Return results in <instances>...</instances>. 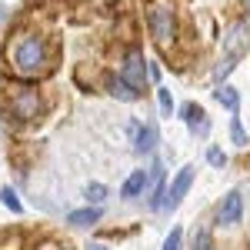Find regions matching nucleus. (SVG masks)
Instances as JSON below:
<instances>
[{"label":"nucleus","mask_w":250,"mask_h":250,"mask_svg":"<svg viewBox=\"0 0 250 250\" xmlns=\"http://www.w3.org/2000/svg\"><path fill=\"white\" fill-rule=\"evenodd\" d=\"M210 97H213V104L224 107L227 114H240V107H244V94H240V87H233L230 80L227 83H217L210 90Z\"/></svg>","instance_id":"obj_12"},{"label":"nucleus","mask_w":250,"mask_h":250,"mask_svg":"<svg viewBox=\"0 0 250 250\" xmlns=\"http://www.w3.org/2000/svg\"><path fill=\"white\" fill-rule=\"evenodd\" d=\"M30 250H74L67 240H57V237H47V240H37L30 244Z\"/></svg>","instance_id":"obj_23"},{"label":"nucleus","mask_w":250,"mask_h":250,"mask_svg":"<svg viewBox=\"0 0 250 250\" xmlns=\"http://www.w3.org/2000/svg\"><path fill=\"white\" fill-rule=\"evenodd\" d=\"M193 184H197V164H184L180 170L170 173V184H167V204H164V217H170L184 207V200H187V193L193 190Z\"/></svg>","instance_id":"obj_7"},{"label":"nucleus","mask_w":250,"mask_h":250,"mask_svg":"<svg viewBox=\"0 0 250 250\" xmlns=\"http://www.w3.org/2000/svg\"><path fill=\"white\" fill-rule=\"evenodd\" d=\"M160 250H187V230L180 224H173L170 230H167V237H164Z\"/></svg>","instance_id":"obj_21"},{"label":"nucleus","mask_w":250,"mask_h":250,"mask_svg":"<svg viewBox=\"0 0 250 250\" xmlns=\"http://www.w3.org/2000/svg\"><path fill=\"white\" fill-rule=\"evenodd\" d=\"M107 200H110V187L104 180H90L83 187V204L87 207H107Z\"/></svg>","instance_id":"obj_16"},{"label":"nucleus","mask_w":250,"mask_h":250,"mask_svg":"<svg viewBox=\"0 0 250 250\" xmlns=\"http://www.w3.org/2000/svg\"><path fill=\"white\" fill-rule=\"evenodd\" d=\"M0 250H30V237L23 230H0Z\"/></svg>","instance_id":"obj_19"},{"label":"nucleus","mask_w":250,"mask_h":250,"mask_svg":"<svg viewBox=\"0 0 250 250\" xmlns=\"http://www.w3.org/2000/svg\"><path fill=\"white\" fill-rule=\"evenodd\" d=\"M0 204H3V210H10L14 217H23V200H20V193H17V187H10V184H3L0 187Z\"/></svg>","instance_id":"obj_18"},{"label":"nucleus","mask_w":250,"mask_h":250,"mask_svg":"<svg viewBox=\"0 0 250 250\" xmlns=\"http://www.w3.org/2000/svg\"><path fill=\"white\" fill-rule=\"evenodd\" d=\"M147 190H150V170H147V164H144V167H134V170L120 180L117 197H120L124 204H144Z\"/></svg>","instance_id":"obj_9"},{"label":"nucleus","mask_w":250,"mask_h":250,"mask_svg":"<svg viewBox=\"0 0 250 250\" xmlns=\"http://www.w3.org/2000/svg\"><path fill=\"white\" fill-rule=\"evenodd\" d=\"M147 63H150V57L144 54V43H140V40L124 43V47L117 50V74L127 80L130 87H137L140 94L154 90V87H150V74H147Z\"/></svg>","instance_id":"obj_5"},{"label":"nucleus","mask_w":250,"mask_h":250,"mask_svg":"<svg viewBox=\"0 0 250 250\" xmlns=\"http://www.w3.org/2000/svg\"><path fill=\"white\" fill-rule=\"evenodd\" d=\"M187 134H190L193 140H200V144H207V140H210V134H213V120H210V114L204 110V114H200V117H197V120L190 124V127H187Z\"/></svg>","instance_id":"obj_20"},{"label":"nucleus","mask_w":250,"mask_h":250,"mask_svg":"<svg viewBox=\"0 0 250 250\" xmlns=\"http://www.w3.org/2000/svg\"><path fill=\"white\" fill-rule=\"evenodd\" d=\"M83 250H110V244H104V240H87Z\"/></svg>","instance_id":"obj_25"},{"label":"nucleus","mask_w":250,"mask_h":250,"mask_svg":"<svg viewBox=\"0 0 250 250\" xmlns=\"http://www.w3.org/2000/svg\"><path fill=\"white\" fill-rule=\"evenodd\" d=\"M250 54V17L237 14L224 23V30L217 34V60H233L244 63V57Z\"/></svg>","instance_id":"obj_4"},{"label":"nucleus","mask_w":250,"mask_h":250,"mask_svg":"<svg viewBox=\"0 0 250 250\" xmlns=\"http://www.w3.org/2000/svg\"><path fill=\"white\" fill-rule=\"evenodd\" d=\"M244 217H247V197H244L240 187H230L217 200V207L210 213V227H217V230H237L244 224Z\"/></svg>","instance_id":"obj_6"},{"label":"nucleus","mask_w":250,"mask_h":250,"mask_svg":"<svg viewBox=\"0 0 250 250\" xmlns=\"http://www.w3.org/2000/svg\"><path fill=\"white\" fill-rule=\"evenodd\" d=\"M144 27L147 37L160 54L167 57H180L184 50V20L177 14L173 0H144Z\"/></svg>","instance_id":"obj_3"},{"label":"nucleus","mask_w":250,"mask_h":250,"mask_svg":"<svg viewBox=\"0 0 250 250\" xmlns=\"http://www.w3.org/2000/svg\"><path fill=\"white\" fill-rule=\"evenodd\" d=\"M227 140L233 144V150H240V154L250 150V130L244 127L240 114H230V120H227Z\"/></svg>","instance_id":"obj_14"},{"label":"nucleus","mask_w":250,"mask_h":250,"mask_svg":"<svg viewBox=\"0 0 250 250\" xmlns=\"http://www.w3.org/2000/svg\"><path fill=\"white\" fill-rule=\"evenodd\" d=\"M104 213H107V207H87L83 204V207H74V210L63 213V227H70V230H97Z\"/></svg>","instance_id":"obj_10"},{"label":"nucleus","mask_w":250,"mask_h":250,"mask_svg":"<svg viewBox=\"0 0 250 250\" xmlns=\"http://www.w3.org/2000/svg\"><path fill=\"white\" fill-rule=\"evenodd\" d=\"M60 67V40L40 27L20 23L3 43V70L14 80L47 83Z\"/></svg>","instance_id":"obj_1"},{"label":"nucleus","mask_w":250,"mask_h":250,"mask_svg":"<svg viewBox=\"0 0 250 250\" xmlns=\"http://www.w3.org/2000/svg\"><path fill=\"white\" fill-rule=\"evenodd\" d=\"M147 74H150V87H160L164 83V63L160 60H150L147 63Z\"/></svg>","instance_id":"obj_24"},{"label":"nucleus","mask_w":250,"mask_h":250,"mask_svg":"<svg viewBox=\"0 0 250 250\" xmlns=\"http://www.w3.org/2000/svg\"><path fill=\"white\" fill-rule=\"evenodd\" d=\"M127 144H130V154L140 157V160L147 164L154 154H160V124H157V120H150V117H147V120H140L137 134L130 137Z\"/></svg>","instance_id":"obj_8"},{"label":"nucleus","mask_w":250,"mask_h":250,"mask_svg":"<svg viewBox=\"0 0 250 250\" xmlns=\"http://www.w3.org/2000/svg\"><path fill=\"white\" fill-rule=\"evenodd\" d=\"M187 250H220L217 237H213V227L210 224H193L190 233H187Z\"/></svg>","instance_id":"obj_13"},{"label":"nucleus","mask_w":250,"mask_h":250,"mask_svg":"<svg viewBox=\"0 0 250 250\" xmlns=\"http://www.w3.org/2000/svg\"><path fill=\"white\" fill-rule=\"evenodd\" d=\"M204 164H207L210 170H227V167H230V154H227L220 144H207V150H204Z\"/></svg>","instance_id":"obj_17"},{"label":"nucleus","mask_w":250,"mask_h":250,"mask_svg":"<svg viewBox=\"0 0 250 250\" xmlns=\"http://www.w3.org/2000/svg\"><path fill=\"white\" fill-rule=\"evenodd\" d=\"M54 94L47 83H30V80L3 77L0 83V117L14 127H40L50 110H54Z\"/></svg>","instance_id":"obj_2"},{"label":"nucleus","mask_w":250,"mask_h":250,"mask_svg":"<svg viewBox=\"0 0 250 250\" xmlns=\"http://www.w3.org/2000/svg\"><path fill=\"white\" fill-rule=\"evenodd\" d=\"M154 100H157V117H160V120L177 117V100H173V90L167 87V83L154 87Z\"/></svg>","instance_id":"obj_15"},{"label":"nucleus","mask_w":250,"mask_h":250,"mask_svg":"<svg viewBox=\"0 0 250 250\" xmlns=\"http://www.w3.org/2000/svg\"><path fill=\"white\" fill-rule=\"evenodd\" d=\"M200 114H204V107H200L197 100H184V104H177V120H180L184 127H190Z\"/></svg>","instance_id":"obj_22"},{"label":"nucleus","mask_w":250,"mask_h":250,"mask_svg":"<svg viewBox=\"0 0 250 250\" xmlns=\"http://www.w3.org/2000/svg\"><path fill=\"white\" fill-rule=\"evenodd\" d=\"M240 14H244V17H250V0H240Z\"/></svg>","instance_id":"obj_26"},{"label":"nucleus","mask_w":250,"mask_h":250,"mask_svg":"<svg viewBox=\"0 0 250 250\" xmlns=\"http://www.w3.org/2000/svg\"><path fill=\"white\" fill-rule=\"evenodd\" d=\"M104 94L110 97V100H117V104H140V100H144V94H140L137 87H130V83L120 77L117 70H107V80H104Z\"/></svg>","instance_id":"obj_11"}]
</instances>
